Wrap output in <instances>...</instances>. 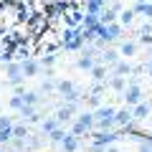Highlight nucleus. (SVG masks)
Instances as JSON below:
<instances>
[{"mask_svg":"<svg viewBox=\"0 0 152 152\" xmlns=\"http://www.w3.org/2000/svg\"><path fill=\"white\" fill-rule=\"evenodd\" d=\"M76 112H79V107H76L74 102H66L64 107H58V109H56V114H53V117L58 119V124L64 127V124H69V122L74 119V114H76Z\"/></svg>","mask_w":152,"mask_h":152,"instance_id":"obj_1","label":"nucleus"},{"mask_svg":"<svg viewBox=\"0 0 152 152\" xmlns=\"http://www.w3.org/2000/svg\"><path fill=\"white\" fill-rule=\"evenodd\" d=\"M127 102V107H137V104L142 102V89H140V84L137 81H132L129 86L124 89V96H122Z\"/></svg>","mask_w":152,"mask_h":152,"instance_id":"obj_2","label":"nucleus"},{"mask_svg":"<svg viewBox=\"0 0 152 152\" xmlns=\"http://www.w3.org/2000/svg\"><path fill=\"white\" fill-rule=\"evenodd\" d=\"M5 76H8V81L20 84V79H26V76H23V69H20V61H10V64H5Z\"/></svg>","mask_w":152,"mask_h":152,"instance_id":"obj_3","label":"nucleus"},{"mask_svg":"<svg viewBox=\"0 0 152 152\" xmlns=\"http://www.w3.org/2000/svg\"><path fill=\"white\" fill-rule=\"evenodd\" d=\"M94 142H96V145H114V142L119 140V134H117V132H104V129H96L94 132V137H91Z\"/></svg>","mask_w":152,"mask_h":152,"instance_id":"obj_4","label":"nucleus"},{"mask_svg":"<svg viewBox=\"0 0 152 152\" xmlns=\"http://www.w3.org/2000/svg\"><path fill=\"white\" fill-rule=\"evenodd\" d=\"M20 69H23V76L26 79H33V76L41 71V61L38 58H28V61H20Z\"/></svg>","mask_w":152,"mask_h":152,"instance_id":"obj_5","label":"nucleus"},{"mask_svg":"<svg viewBox=\"0 0 152 152\" xmlns=\"http://www.w3.org/2000/svg\"><path fill=\"white\" fill-rule=\"evenodd\" d=\"M132 107H124V109H117V114H114V122H117V127H127L132 124Z\"/></svg>","mask_w":152,"mask_h":152,"instance_id":"obj_6","label":"nucleus"},{"mask_svg":"<svg viewBox=\"0 0 152 152\" xmlns=\"http://www.w3.org/2000/svg\"><path fill=\"white\" fill-rule=\"evenodd\" d=\"M96 18H99V23H102V26H112V23L117 20V18H119V13H117V10H112V8L107 5V8H104V10L99 13Z\"/></svg>","mask_w":152,"mask_h":152,"instance_id":"obj_7","label":"nucleus"},{"mask_svg":"<svg viewBox=\"0 0 152 152\" xmlns=\"http://www.w3.org/2000/svg\"><path fill=\"white\" fill-rule=\"evenodd\" d=\"M132 117H134L137 122L147 119V117H150V104H147V102H140L137 107H132Z\"/></svg>","mask_w":152,"mask_h":152,"instance_id":"obj_8","label":"nucleus"},{"mask_svg":"<svg viewBox=\"0 0 152 152\" xmlns=\"http://www.w3.org/2000/svg\"><path fill=\"white\" fill-rule=\"evenodd\" d=\"M109 86H112V91L124 94V89H127V76H117V74H114L112 79H109Z\"/></svg>","mask_w":152,"mask_h":152,"instance_id":"obj_9","label":"nucleus"},{"mask_svg":"<svg viewBox=\"0 0 152 152\" xmlns=\"http://www.w3.org/2000/svg\"><path fill=\"white\" fill-rule=\"evenodd\" d=\"M56 91H58V94H64V96H71V94H76V86H74V81L64 79V81H58V84H56Z\"/></svg>","mask_w":152,"mask_h":152,"instance_id":"obj_10","label":"nucleus"},{"mask_svg":"<svg viewBox=\"0 0 152 152\" xmlns=\"http://www.w3.org/2000/svg\"><path fill=\"white\" fill-rule=\"evenodd\" d=\"M99 58H102V64H104V66H114L117 61H119V51L109 48V51H104V53L99 56Z\"/></svg>","mask_w":152,"mask_h":152,"instance_id":"obj_11","label":"nucleus"},{"mask_svg":"<svg viewBox=\"0 0 152 152\" xmlns=\"http://www.w3.org/2000/svg\"><path fill=\"white\" fill-rule=\"evenodd\" d=\"M114 114H117L114 107H99V109H94V117H96V119H114Z\"/></svg>","mask_w":152,"mask_h":152,"instance_id":"obj_12","label":"nucleus"},{"mask_svg":"<svg viewBox=\"0 0 152 152\" xmlns=\"http://www.w3.org/2000/svg\"><path fill=\"white\" fill-rule=\"evenodd\" d=\"M134 15H145L147 20H152V3H137L134 5Z\"/></svg>","mask_w":152,"mask_h":152,"instance_id":"obj_13","label":"nucleus"},{"mask_svg":"<svg viewBox=\"0 0 152 152\" xmlns=\"http://www.w3.org/2000/svg\"><path fill=\"white\" fill-rule=\"evenodd\" d=\"M79 122H81L86 129H91V127L96 124V117H94V112H81L79 114Z\"/></svg>","mask_w":152,"mask_h":152,"instance_id":"obj_14","label":"nucleus"},{"mask_svg":"<svg viewBox=\"0 0 152 152\" xmlns=\"http://www.w3.org/2000/svg\"><path fill=\"white\" fill-rule=\"evenodd\" d=\"M61 145H64V150H66V152H76V150H79V137L66 134V140L61 142Z\"/></svg>","mask_w":152,"mask_h":152,"instance_id":"obj_15","label":"nucleus"},{"mask_svg":"<svg viewBox=\"0 0 152 152\" xmlns=\"http://www.w3.org/2000/svg\"><path fill=\"white\" fill-rule=\"evenodd\" d=\"M114 74H117V76H129L132 74V66L127 64V61H117V64H114Z\"/></svg>","mask_w":152,"mask_h":152,"instance_id":"obj_16","label":"nucleus"},{"mask_svg":"<svg viewBox=\"0 0 152 152\" xmlns=\"http://www.w3.org/2000/svg\"><path fill=\"white\" fill-rule=\"evenodd\" d=\"M58 119H56V117H48V119H43V124H41V129H43L46 132V134H51V132H53V129H58Z\"/></svg>","mask_w":152,"mask_h":152,"instance_id":"obj_17","label":"nucleus"},{"mask_svg":"<svg viewBox=\"0 0 152 152\" xmlns=\"http://www.w3.org/2000/svg\"><path fill=\"white\" fill-rule=\"evenodd\" d=\"M91 76H94V81H104V79H107V66L104 64H96L91 69Z\"/></svg>","mask_w":152,"mask_h":152,"instance_id":"obj_18","label":"nucleus"},{"mask_svg":"<svg viewBox=\"0 0 152 152\" xmlns=\"http://www.w3.org/2000/svg\"><path fill=\"white\" fill-rule=\"evenodd\" d=\"M122 33V23H112V26H107V38L109 41H117Z\"/></svg>","mask_w":152,"mask_h":152,"instance_id":"obj_19","label":"nucleus"},{"mask_svg":"<svg viewBox=\"0 0 152 152\" xmlns=\"http://www.w3.org/2000/svg\"><path fill=\"white\" fill-rule=\"evenodd\" d=\"M76 66H79V69H81V71H91V69H94V66H96V64H94V56H81V58H79V64H76Z\"/></svg>","mask_w":152,"mask_h":152,"instance_id":"obj_20","label":"nucleus"},{"mask_svg":"<svg viewBox=\"0 0 152 152\" xmlns=\"http://www.w3.org/2000/svg\"><path fill=\"white\" fill-rule=\"evenodd\" d=\"M134 51H137V43H134V41H124V43L119 46V53H122V56H134Z\"/></svg>","mask_w":152,"mask_h":152,"instance_id":"obj_21","label":"nucleus"},{"mask_svg":"<svg viewBox=\"0 0 152 152\" xmlns=\"http://www.w3.org/2000/svg\"><path fill=\"white\" fill-rule=\"evenodd\" d=\"M23 102H26L28 107H36V104L41 102V96H38V91H26L23 94Z\"/></svg>","mask_w":152,"mask_h":152,"instance_id":"obj_22","label":"nucleus"},{"mask_svg":"<svg viewBox=\"0 0 152 152\" xmlns=\"http://www.w3.org/2000/svg\"><path fill=\"white\" fill-rule=\"evenodd\" d=\"M132 20H134V10H127L124 8V10L119 13V23L122 26H132Z\"/></svg>","mask_w":152,"mask_h":152,"instance_id":"obj_23","label":"nucleus"},{"mask_svg":"<svg viewBox=\"0 0 152 152\" xmlns=\"http://www.w3.org/2000/svg\"><path fill=\"white\" fill-rule=\"evenodd\" d=\"M13 137H15V140H26L28 137V127L26 124H13Z\"/></svg>","mask_w":152,"mask_h":152,"instance_id":"obj_24","label":"nucleus"},{"mask_svg":"<svg viewBox=\"0 0 152 152\" xmlns=\"http://www.w3.org/2000/svg\"><path fill=\"white\" fill-rule=\"evenodd\" d=\"M86 132H89V129H86V127H84V124H81L79 119L74 122V127H71V134H74V137H79V140H81V137L86 134Z\"/></svg>","mask_w":152,"mask_h":152,"instance_id":"obj_25","label":"nucleus"},{"mask_svg":"<svg viewBox=\"0 0 152 152\" xmlns=\"http://www.w3.org/2000/svg\"><path fill=\"white\" fill-rule=\"evenodd\" d=\"M48 137H51V142H64L66 140V132H64V127H58V129H53Z\"/></svg>","mask_w":152,"mask_h":152,"instance_id":"obj_26","label":"nucleus"},{"mask_svg":"<svg viewBox=\"0 0 152 152\" xmlns=\"http://www.w3.org/2000/svg\"><path fill=\"white\" fill-rule=\"evenodd\" d=\"M8 104H10V109H18V112H20V109L26 107V102H23V96H10V102H8Z\"/></svg>","mask_w":152,"mask_h":152,"instance_id":"obj_27","label":"nucleus"},{"mask_svg":"<svg viewBox=\"0 0 152 152\" xmlns=\"http://www.w3.org/2000/svg\"><path fill=\"white\" fill-rule=\"evenodd\" d=\"M13 142V129H0V145Z\"/></svg>","mask_w":152,"mask_h":152,"instance_id":"obj_28","label":"nucleus"},{"mask_svg":"<svg viewBox=\"0 0 152 152\" xmlns=\"http://www.w3.org/2000/svg\"><path fill=\"white\" fill-rule=\"evenodd\" d=\"M38 61H41V66H53V64H56V56H53V53H43Z\"/></svg>","mask_w":152,"mask_h":152,"instance_id":"obj_29","label":"nucleus"},{"mask_svg":"<svg viewBox=\"0 0 152 152\" xmlns=\"http://www.w3.org/2000/svg\"><path fill=\"white\" fill-rule=\"evenodd\" d=\"M89 94H94V96H102V94H104V84L96 81V84L91 86V91H89Z\"/></svg>","mask_w":152,"mask_h":152,"instance_id":"obj_30","label":"nucleus"},{"mask_svg":"<svg viewBox=\"0 0 152 152\" xmlns=\"http://www.w3.org/2000/svg\"><path fill=\"white\" fill-rule=\"evenodd\" d=\"M0 129H13V119L10 117H0Z\"/></svg>","mask_w":152,"mask_h":152,"instance_id":"obj_31","label":"nucleus"},{"mask_svg":"<svg viewBox=\"0 0 152 152\" xmlns=\"http://www.w3.org/2000/svg\"><path fill=\"white\" fill-rule=\"evenodd\" d=\"M53 89H56V84H53V81H48V79L41 84V91H53Z\"/></svg>","mask_w":152,"mask_h":152,"instance_id":"obj_32","label":"nucleus"},{"mask_svg":"<svg viewBox=\"0 0 152 152\" xmlns=\"http://www.w3.org/2000/svg\"><path fill=\"white\" fill-rule=\"evenodd\" d=\"M140 36H152V23H145L140 28Z\"/></svg>","mask_w":152,"mask_h":152,"instance_id":"obj_33","label":"nucleus"},{"mask_svg":"<svg viewBox=\"0 0 152 152\" xmlns=\"http://www.w3.org/2000/svg\"><path fill=\"white\" fill-rule=\"evenodd\" d=\"M140 43L142 46H152V36H140Z\"/></svg>","mask_w":152,"mask_h":152,"instance_id":"obj_34","label":"nucleus"},{"mask_svg":"<svg viewBox=\"0 0 152 152\" xmlns=\"http://www.w3.org/2000/svg\"><path fill=\"white\" fill-rule=\"evenodd\" d=\"M147 76H150V79H152V64L147 66Z\"/></svg>","mask_w":152,"mask_h":152,"instance_id":"obj_35","label":"nucleus"},{"mask_svg":"<svg viewBox=\"0 0 152 152\" xmlns=\"http://www.w3.org/2000/svg\"><path fill=\"white\" fill-rule=\"evenodd\" d=\"M91 3H96V5H104V3H107V0H91Z\"/></svg>","mask_w":152,"mask_h":152,"instance_id":"obj_36","label":"nucleus"},{"mask_svg":"<svg viewBox=\"0 0 152 152\" xmlns=\"http://www.w3.org/2000/svg\"><path fill=\"white\" fill-rule=\"evenodd\" d=\"M137 3H150V0H137Z\"/></svg>","mask_w":152,"mask_h":152,"instance_id":"obj_37","label":"nucleus"},{"mask_svg":"<svg viewBox=\"0 0 152 152\" xmlns=\"http://www.w3.org/2000/svg\"><path fill=\"white\" fill-rule=\"evenodd\" d=\"M150 58H152V56H150Z\"/></svg>","mask_w":152,"mask_h":152,"instance_id":"obj_38","label":"nucleus"}]
</instances>
